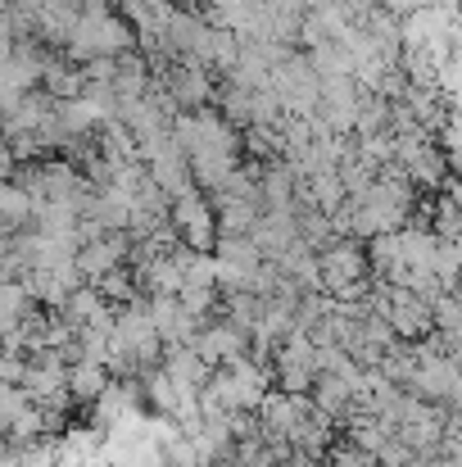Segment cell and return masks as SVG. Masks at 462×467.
<instances>
[{
	"mask_svg": "<svg viewBox=\"0 0 462 467\" xmlns=\"http://www.w3.org/2000/svg\"><path fill=\"white\" fill-rule=\"evenodd\" d=\"M317 277H322V296L340 300V305H358L372 291V264H367V245L363 241H331L317 254Z\"/></svg>",
	"mask_w": 462,
	"mask_h": 467,
	"instance_id": "obj_1",
	"label": "cell"
},
{
	"mask_svg": "<svg viewBox=\"0 0 462 467\" xmlns=\"http://www.w3.org/2000/svg\"><path fill=\"white\" fill-rule=\"evenodd\" d=\"M263 264L268 259L259 254V245L250 236H218V245H213V268H218L222 291H250L254 296V286L263 277Z\"/></svg>",
	"mask_w": 462,
	"mask_h": 467,
	"instance_id": "obj_2",
	"label": "cell"
},
{
	"mask_svg": "<svg viewBox=\"0 0 462 467\" xmlns=\"http://www.w3.org/2000/svg\"><path fill=\"white\" fill-rule=\"evenodd\" d=\"M272 96L282 100V109L286 114H313L317 105H322V78H317V68H313V59L308 55H291L286 64H277L272 68Z\"/></svg>",
	"mask_w": 462,
	"mask_h": 467,
	"instance_id": "obj_3",
	"label": "cell"
},
{
	"mask_svg": "<svg viewBox=\"0 0 462 467\" xmlns=\"http://www.w3.org/2000/svg\"><path fill=\"white\" fill-rule=\"evenodd\" d=\"M317 381V345L304 331H291L277 349H272V390L286 395H308Z\"/></svg>",
	"mask_w": 462,
	"mask_h": 467,
	"instance_id": "obj_4",
	"label": "cell"
},
{
	"mask_svg": "<svg viewBox=\"0 0 462 467\" xmlns=\"http://www.w3.org/2000/svg\"><path fill=\"white\" fill-rule=\"evenodd\" d=\"M168 218H172V227H177V236H181V245H186V250L209 254V250L218 245V213H213L209 195H200V191L177 195Z\"/></svg>",
	"mask_w": 462,
	"mask_h": 467,
	"instance_id": "obj_5",
	"label": "cell"
},
{
	"mask_svg": "<svg viewBox=\"0 0 462 467\" xmlns=\"http://www.w3.org/2000/svg\"><path fill=\"white\" fill-rule=\"evenodd\" d=\"M190 349H195L209 368H231L236 358L250 354V331L236 327L231 317H218V322H204V327H200V336H195Z\"/></svg>",
	"mask_w": 462,
	"mask_h": 467,
	"instance_id": "obj_6",
	"label": "cell"
},
{
	"mask_svg": "<svg viewBox=\"0 0 462 467\" xmlns=\"http://www.w3.org/2000/svg\"><path fill=\"white\" fill-rule=\"evenodd\" d=\"M128 254H132V236H128V232H109V236L87 241V245L77 250V273H82V282H96V286H100L109 273L123 268Z\"/></svg>",
	"mask_w": 462,
	"mask_h": 467,
	"instance_id": "obj_7",
	"label": "cell"
},
{
	"mask_svg": "<svg viewBox=\"0 0 462 467\" xmlns=\"http://www.w3.org/2000/svg\"><path fill=\"white\" fill-rule=\"evenodd\" d=\"M159 82L168 87V96H172V105H177L181 114H200V109L213 100L209 68H200V64H177V68L159 73Z\"/></svg>",
	"mask_w": 462,
	"mask_h": 467,
	"instance_id": "obj_8",
	"label": "cell"
},
{
	"mask_svg": "<svg viewBox=\"0 0 462 467\" xmlns=\"http://www.w3.org/2000/svg\"><path fill=\"white\" fill-rule=\"evenodd\" d=\"M105 386H109V368H105V363H87V358L68 363V400L96 404V400L105 395Z\"/></svg>",
	"mask_w": 462,
	"mask_h": 467,
	"instance_id": "obj_9",
	"label": "cell"
},
{
	"mask_svg": "<svg viewBox=\"0 0 462 467\" xmlns=\"http://www.w3.org/2000/svg\"><path fill=\"white\" fill-rule=\"evenodd\" d=\"M32 213H36L32 195L18 182H0V223L5 227H23V223H32Z\"/></svg>",
	"mask_w": 462,
	"mask_h": 467,
	"instance_id": "obj_10",
	"label": "cell"
},
{
	"mask_svg": "<svg viewBox=\"0 0 462 467\" xmlns=\"http://www.w3.org/2000/svg\"><path fill=\"white\" fill-rule=\"evenodd\" d=\"M128 413H132V390H123V386L109 381L105 395L96 400V418H100V422H123Z\"/></svg>",
	"mask_w": 462,
	"mask_h": 467,
	"instance_id": "obj_11",
	"label": "cell"
},
{
	"mask_svg": "<svg viewBox=\"0 0 462 467\" xmlns=\"http://www.w3.org/2000/svg\"><path fill=\"white\" fill-rule=\"evenodd\" d=\"M331 467H376V459L367 450H358L354 441H344V445L331 450Z\"/></svg>",
	"mask_w": 462,
	"mask_h": 467,
	"instance_id": "obj_12",
	"label": "cell"
}]
</instances>
